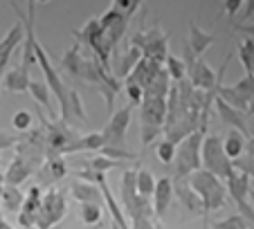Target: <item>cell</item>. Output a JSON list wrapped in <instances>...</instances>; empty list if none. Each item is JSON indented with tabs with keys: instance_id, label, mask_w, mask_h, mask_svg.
I'll use <instances>...</instances> for the list:
<instances>
[{
	"instance_id": "obj_1",
	"label": "cell",
	"mask_w": 254,
	"mask_h": 229,
	"mask_svg": "<svg viewBox=\"0 0 254 229\" xmlns=\"http://www.w3.org/2000/svg\"><path fill=\"white\" fill-rule=\"evenodd\" d=\"M189 184L196 189V193L202 200V216H209L211 211H218L227 205V189L221 177H216L207 169H196L187 175Z\"/></svg>"
},
{
	"instance_id": "obj_2",
	"label": "cell",
	"mask_w": 254,
	"mask_h": 229,
	"mask_svg": "<svg viewBox=\"0 0 254 229\" xmlns=\"http://www.w3.org/2000/svg\"><path fill=\"white\" fill-rule=\"evenodd\" d=\"M200 169H207L209 173H214L216 177L225 180L232 171V160L227 158L225 148H223V139L218 135H205L200 144Z\"/></svg>"
},
{
	"instance_id": "obj_3",
	"label": "cell",
	"mask_w": 254,
	"mask_h": 229,
	"mask_svg": "<svg viewBox=\"0 0 254 229\" xmlns=\"http://www.w3.org/2000/svg\"><path fill=\"white\" fill-rule=\"evenodd\" d=\"M207 133H200V130H193L191 135L183 139V142L176 144V158H173V164H176V177H187L189 173H193L196 169H200V144L202 137Z\"/></svg>"
},
{
	"instance_id": "obj_4",
	"label": "cell",
	"mask_w": 254,
	"mask_h": 229,
	"mask_svg": "<svg viewBox=\"0 0 254 229\" xmlns=\"http://www.w3.org/2000/svg\"><path fill=\"white\" fill-rule=\"evenodd\" d=\"M65 214H67L65 193L52 184L43 193V198H41V207H39V211H36L34 227H36V229H50L52 225L61 223Z\"/></svg>"
},
{
	"instance_id": "obj_5",
	"label": "cell",
	"mask_w": 254,
	"mask_h": 229,
	"mask_svg": "<svg viewBox=\"0 0 254 229\" xmlns=\"http://www.w3.org/2000/svg\"><path fill=\"white\" fill-rule=\"evenodd\" d=\"M130 43L137 45L146 58H153V61H158V63H164V58H167L169 34L162 32L158 25H153L151 29H142V32H137L133 38H130Z\"/></svg>"
},
{
	"instance_id": "obj_6",
	"label": "cell",
	"mask_w": 254,
	"mask_h": 229,
	"mask_svg": "<svg viewBox=\"0 0 254 229\" xmlns=\"http://www.w3.org/2000/svg\"><path fill=\"white\" fill-rule=\"evenodd\" d=\"M130 117H133V108L130 106H124V108L115 110L111 114V121L101 130L106 146H126V130H128Z\"/></svg>"
},
{
	"instance_id": "obj_7",
	"label": "cell",
	"mask_w": 254,
	"mask_h": 229,
	"mask_svg": "<svg viewBox=\"0 0 254 229\" xmlns=\"http://www.w3.org/2000/svg\"><path fill=\"white\" fill-rule=\"evenodd\" d=\"M11 7H14L16 16H18V20H16L14 27L7 32V36L0 41V74H5L7 65H9L11 54H14L16 48H18V45L25 41V16L20 14V9L14 5V2H11Z\"/></svg>"
},
{
	"instance_id": "obj_8",
	"label": "cell",
	"mask_w": 254,
	"mask_h": 229,
	"mask_svg": "<svg viewBox=\"0 0 254 229\" xmlns=\"http://www.w3.org/2000/svg\"><path fill=\"white\" fill-rule=\"evenodd\" d=\"M111 57H113V72H115V76L122 81V79H126V76L133 72V67L142 61L144 54H142V50H139L137 45L130 43L128 48H124V50L115 48L111 52Z\"/></svg>"
},
{
	"instance_id": "obj_9",
	"label": "cell",
	"mask_w": 254,
	"mask_h": 229,
	"mask_svg": "<svg viewBox=\"0 0 254 229\" xmlns=\"http://www.w3.org/2000/svg\"><path fill=\"white\" fill-rule=\"evenodd\" d=\"M67 173H70V169H67L63 155H59V153H48L45 160H43V164L34 171V175H36V180H43L52 186L54 182H61Z\"/></svg>"
},
{
	"instance_id": "obj_10",
	"label": "cell",
	"mask_w": 254,
	"mask_h": 229,
	"mask_svg": "<svg viewBox=\"0 0 254 229\" xmlns=\"http://www.w3.org/2000/svg\"><path fill=\"white\" fill-rule=\"evenodd\" d=\"M173 196H178L183 209L189 216H202V200L196 193L191 184H189L187 177H176V184H173Z\"/></svg>"
},
{
	"instance_id": "obj_11",
	"label": "cell",
	"mask_w": 254,
	"mask_h": 229,
	"mask_svg": "<svg viewBox=\"0 0 254 229\" xmlns=\"http://www.w3.org/2000/svg\"><path fill=\"white\" fill-rule=\"evenodd\" d=\"M214 108H216V113H218V117H221L223 124L230 126V128L241 130V133H243L245 137H250L248 124H245V113L236 110L234 106H230L227 101H223L221 97H216V99H214Z\"/></svg>"
},
{
	"instance_id": "obj_12",
	"label": "cell",
	"mask_w": 254,
	"mask_h": 229,
	"mask_svg": "<svg viewBox=\"0 0 254 229\" xmlns=\"http://www.w3.org/2000/svg\"><path fill=\"white\" fill-rule=\"evenodd\" d=\"M41 198H43V191H41L39 184H34L32 189L27 191V196L23 198V205H20V211H18L20 227H25V229H32L34 227L36 211H39V207H41Z\"/></svg>"
},
{
	"instance_id": "obj_13",
	"label": "cell",
	"mask_w": 254,
	"mask_h": 229,
	"mask_svg": "<svg viewBox=\"0 0 254 229\" xmlns=\"http://www.w3.org/2000/svg\"><path fill=\"white\" fill-rule=\"evenodd\" d=\"M187 76L193 83V88H200V90H211L216 86V79H218V74L207 65V61L202 57H196V61L187 70Z\"/></svg>"
},
{
	"instance_id": "obj_14",
	"label": "cell",
	"mask_w": 254,
	"mask_h": 229,
	"mask_svg": "<svg viewBox=\"0 0 254 229\" xmlns=\"http://www.w3.org/2000/svg\"><path fill=\"white\" fill-rule=\"evenodd\" d=\"M151 198H153V214L158 220L164 218V214L169 211V205H171L173 200V182L169 180V177H160V180H155V189L153 193H151Z\"/></svg>"
},
{
	"instance_id": "obj_15",
	"label": "cell",
	"mask_w": 254,
	"mask_h": 229,
	"mask_svg": "<svg viewBox=\"0 0 254 229\" xmlns=\"http://www.w3.org/2000/svg\"><path fill=\"white\" fill-rule=\"evenodd\" d=\"M137 167H126L122 171V186H120V198L124 205L126 214H130L135 200H137Z\"/></svg>"
},
{
	"instance_id": "obj_16",
	"label": "cell",
	"mask_w": 254,
	"mask_h": 229,
	"mask_svg": "<svg viewBox=\"0 0 254 229\" xmlns=\"http://www.w3.org/2000/svg\"><path fill=\"white\" fill-rule=\"evenodd\" d=\"M225 182H227V186H225L227 193L232 196V200H234L236 205L248 200V191H250V186H252L248 173H243L241 169L232 167V171H230V175L225 177Z\"/></svg>"
},
{
	"instance_id": "obj_17",
	"label": "cell",
	"mask_w": 254,
	"mask_h": 229,
	"mask_svg": "<svg viewBox=\"0 0 254 229\" xmlns=\"http://www.w3.org/2000/svg\"><path fill=\"white\" fill-rule=\"evenodd\" d=\"M139 106H142V121L155 124V126H164L167 97H144Z\"/></svg>"
},
{
	"instance_id": "obj_18",
	"label": "cell",
	"mask_w": 254,
	"mask_h": 229,
	"mask_svg": "<svg viewBox=\"0 0 254 229\" xmlns=\"http://www.w3.org/2000/svg\"><path fill=\"white\" fill-rule=\"evenodd\" d=\"M162 65H164V63H158V61H153V58L142 57V61L133 67V72L126 76L124 81H133V83H137V86L146 88L151 83V79H153V76L160 72V67H162Z\"/></svg>"
},
{
	"instance_id": "obj_19",
	"label": "cell",
	"mask_w": 254,
	"mask_h": 229,
	"mask_svg": "<svg viewBox=\"0 0 254 229\" xmlns=\"http://www.w3.org/2000/svg\"><path fill=\"white\" fill-rule=\"evenodd\" d=\"M189 48L193 50V54L196 57H202V54L207 52V48H211V45L216 43V36L209 32H205L202 27H198L196 20H189Z\"/></svg>"
},
{
	"instance_id": "obj_20",
	"label": "cell",
	"mask_w": 254,
	"mask_h": 229,
	"mask_svg": "<svg viewBox=\"0 0 254 229\" xmlns=\"http://www.w3.org/2000/svg\"><path fill=\"white\" fill-rule=\"evenodd\" d=\"M29 81H32V79H29V65L20 63L18 67H14V70H9L5 74L2 86H5L9 92H14V95H20V92H27Z\"/></svg>"
},
{
	"instance_id": "obj_21",
	"label": "cell",
	"mask_w": 254,
	"mask_h": 229,
	"mask_svg": "<svg viewBox=\"0 0 254 229\" xmlns=\"http://www.w3.org/2000/svg\"><path fill=\"white\" fill-rule=\"evenodd\" d=\"M83 61H86V57L81 54V43H74L67 48V52L63 54L61 58V70L67 72L70 76H74V79H79L81 76V70H83Z\"/></svg>"
},
{
	"instance_id": "obj_22",
	"label": "cell",
	"mask_w": 254,
	"mask_h": 229,
	"mask_svg": "<svg viewBox=\"0 0 254 229\" xmlns=\"http://www.w3.org/2000/svg\"><path fill=\"white\" fill-rule=\"evenodd\" d=\"M32 175H34V169L29 167V164L25 162L20 155H16V158L11 160V164H9V169H7V173H5V184L20 186L23 182H27Z\"/></svg>"
},
{
	"instance_id": "obj_23",
	"label": "cell",
	"mask_w": 254,
	"mask_h": 229,
	"mask_svg": "<svg viewBox=\"0 0 254 229\" xmlns=\"http://www.w3.org/2000/svg\"><path fill=\"white\" fill-rule=\"evenodd\" d=\"M70 191L74 200L79 202H101V198H104L99 184H95V182H72Z\"/></svg>"
},
{
	"instance_id": "obj_24",
	"label": "cell",
	"mask_w": 254,
	"mask_h": 229,
	"mask_svg": "<svg viewBox=\"0 0 254 229\" xmlns=\"http://www.w3.org/2000/svg\"><path fill=\"white\" fill-rule=\"evenodd\" d=\"M101 146H104V135H101V130L99 133H88V135H81V137L74 139V142L65 148V155H70V153H81V151H99Z\"/></svg>"
},
{
	"instance_id": "obj_25",
	"label": "cell",
	"mask_w": 254,
	"mask_h": 229,
	"mask_svg": "<svg viewBox=\"0 0 254 229\" xmlns=\"http://www.w3.org/2000/svg\"><path fill=\"white\" fill-rule=\"evenodd\" d=\"M23 191L14 184H5L2 186V193H0V209L9 211V214H18L20 205H23Z\"/></svg>"
},
{
	"instance_id": "obj_26",
	"label": "cell",
	"mask_w": 254,
	"mask_h": 229,
	"mask_svg": "<svg viewBox=\"0 0 254 229\" xmlns=\"http://www.w3.org/2000/svg\"><path fill=\"white\" fill-rule=\"evenodd\" d=\"M245 144H248V137L236 128H232L230 133L225 135V139H223V148H225V153H227V158L230 160H236L239 155H243Z\"/></svg>"
},
{
	"instance_id": "obj_27",
	"label": "cell",
	"mask_w": 254,
	"mask_h": 229,
	"mask_svg": "<svg viewBox=\"0 0 254 229\" xmlns=\"http://www.w3.org/2000/svg\"><path fill=\"white\" fill-rule=\"evenodd\" d=\"M27 92L32 95V99L36 101L39 106H43L48 113L57 114V110H54V106H52V92H50V88H48V83L45 81H29Z\"/></svg>"
},
{
	"instance_id": "obj_28",
	"label": "cell",
	"mask_w": 254,
	"mask_h": 229,
	"mask_svg": "<svg viewBox=\"0 0 254 229\" xmlns=\"http://www.w3.org/2000/svg\"><path fill=\"white\" fill-rule=\"evenodd\" d=\"M101 23H99V18H90V20H86V25H83L81 29H77V32H72V36L77 38L79 43H86V45H90L92 41H97V38L101 36Z\"/></svg>"
},
{
	"instance_id": "obj_29",
	"label": "cell",
	"mask_w": 254,
	"mask_h": 229,
	"mask_svg": "<svg viewBox=\"0 0 254 229\" xmlns=\"http://www.w3.org/2000/svg\"><path fill=\"white\" fill-rule=\"evenodd\" d=\"M164 70H167L169 79L176 81V83L187 76V65H185V61L183 58H178V57H173V54H167V58H164Z\"/></svg>"
},
{
	"instance_id": "obj_30",
	"label": "cell",
	"mask_w": 254,
	"mask_h": 229,
	"mask_svg": "<svg viewBox=\"0 0 254 229\" xmlns=\"http://www.w3.org/2000/svg\"><path fill=\"white\" fill-rule=\"evenodd\" d=\"M67 108H70L72 117L79 121H88V114H86V108H83V101H81V95H79L74 88H67Z\"/></svg>"
},
{
	"instance_id": "obj_31",
	"label": "cell",
	"mask_w": 254,
	"mask_h": 229,
	"mask_svg": "<svg viewBox=\"0 0 254 229\" xmlns=\"http://www.w3.org/2000/svg\"><path fill=\"white\" fill-rule=\"evenodd\" d=\"M153 189H155V177H153V173H151L149 169L137 167V193H139V196L151 198Z\"/></svg>"
},
{
	"instance_id": "obj_32",
	"label": "cell",
	"mask_w": 254,
	"mask_h": 229,
	"mask_svg": "<svg viewBox=\"0 0 254 229\" xmlns=\"http://www.w3.org/2000/svg\"><path fill=\"white\" fill-rule=\"evenodd\" d=\"M239 61H241V65L245 67V74H248L250 67H252V61H254V38L245 36L239 43Z\"/></svg>"
},
{
	"instance_id": "obj_33",
	"label": "cell",
	"mask_w": 254,
	"mask_h": 229,
	"mask_svg": "<svg viewBox=\"0 0 254 229\" xmlns=\"http://www.w3.org/2000/svg\"><path fill=\"white\" fill-rule=\"evenodd\" d=\"M104 218L99 202H81V220L86 225H99Z\"/></svg>"
},
{
	"instance_id": "obj_34",
	"label": "cell",
	"mask_w": 254,
	"mask_h": 229,
	"mask_svg": "<svg viewBox=\"0 0 254 229\" xmlns=\"http://www.w3.org/2000/svg\"><path fill=\"white\" fill-rule=\"evenodd\" d=\"M104 155H108L111 160H117V162H130V160H139V155L137 153H130L128 148H124V146H101L99 148Z\"/></svg>"
},
{
	"instance_id": "obj_35",
	"label": "cell",
	"mask_w": 254,
	"mask_h": 229,
	"mask_svg": "<svg viewBox=\"0 0 254 229\" xmlns=\"http://www.w3.org/2000/svg\"><path fill=\"white\" fill-rule=\"evenodd\" d=\"M86 167H90L92 171L97 173H106V171H113V169H120V167H126L124 162H117V160H111L108 155H99V158H92L90 162H83Z\"/></svg>"
},
{
	"instance_id": "obj_36",
	"label": "cell",
	"mask_w": 254,
	"mask_h": 229,
	"mask_svg": "<svg viewBox=\"0 0 254 229\" xmlns=\"http://www.w3.org/2000/svg\"><path fill=\"white\" fill-rule=\"evenodd\" d=\"M252 227L254 225L241 214L227 216V218L221 220V223H214V229H252Z\"/></svg>"
},
{
	"instance_id": "obj_37",
	"label": "cell",
	"mask_w": 254,
	"mask_h": 229,
	"mask_svg": "<svg viewBox=\"0 0 254 229\" xmlns=\"http://www.w3.org/2000/svg\"><path fill=\"white\" fill-rule=\"evenodd\" d=\"M232 164H234L236 169H241L243 173H248L250 180L254 177V148H250L248 144H245V155H239L236 160H232Z\"/></svg>"
},
{
	"instance_id": "obj_38",
	"label": "cell",
	"mask_w": 254,
	"mask_h": 229,
	"mask_svg": "<svg viewBox=\"0 0 254 229\" xmlns=\"http://www.w3.org/2000/svg\"><path fill=\"white\" fill-rule=\"evenodd\" d=\"M155 155H158L160 162L164 164H171L173 158H176V144L169 142V139H162V142L155 146Z\"/></svg>"
},
{
	"instance_id": "obj_39",
	"label": "cell",
	"mask_w": 254,
	"mask_h": 229,
	"mask_svg": "<svg viewBox=\"0 0 254 229\" xmlns=\"http://www.w3.org/2000/svg\"><path fill=\"white\" fill-rule=\"evenodd\" d=\"M32 121H34V117H32L29 110H18V113L11 117V126L16 128V133H25V130H29L32 128Z\"/></svg>"
},
{
	"instance_id": "obj_40",
	"label": "cell",
	"mask_w": 254,
	"mask_h": 229,
	"mask_svg": "<svg viewBox=\"0 0 254 229\" xmlns=\"http://www.w3.org/2000/svg\"><path fill=\"white\" fill-rule=\"evenodd\" d=\"M113 7H117L122 11V16L130 20L135 11L142 7V0H117V2H113Z\"/></svg>"
},
{
	"instance_id": "obj_41",
	"label": "cell",
	"mask_w": 254,
	"mask_h": 229,
	"mask_svg": "<svg viewBox=\"0 0 254 229\" xmlns=\"http://www.w3.org/2000/svg\"><path fill=\"white\" fill-rule=\"evenodd\" d=\"M124 90H126V97H128V101L133 106H139L144 99V88L137 86V83L133 81H124Z\"/></svg>"
},
{
	"instance_id": "obj_42",
	"label": "cell",
	"mask_w": 254,
	"mask_h": 229,
	"mask_svg": "<svg viewBox=\"0 0 254 229\" xmlns=\"http://www.w3.org/2000/svg\"><path fill=\"white\" fill-rule=\"evenodd\" d=\"M162 135V126H155V124H146L142 121V144L144 146H149L153 139H158Z\"/></svg>"
},
{
	"instance_id": "obj_43",
	"label": "cell",
	"mask_w": 254,
	"mask_h": 229,
	"mask_svg": "<svg viewBox=\"0 0 254 229\" xmlns=\"http://www.w3.org/2000/svg\"><path fill=\"white\" fill-rule=\"evenodd\" d=\"M234 90L241 92L243 97H248V99H250V97L254 95V76L252 74H245L241 81L234 83Z\"/></svg>"
},
{
	"instance_id": "obj_44",
	"label": "cell",
	"mask_w": 254,
	"mask_h": 229,
	"mask_svg": "<svg viewBox=\"0 0 254 229\" xmlns=\"http://www.w3.org/2000/svg\"><path fill=\"white\" fill-rule=\"evenodd\" d=\"M20 139V133H5V130H0V151H5V148L9 146H16Z\"/></svg>"
},
{
	"instance_id": "obj_45",
	"label": "cell",
	"mask_w": 254,
	"mask_h": 229,
	"mask_svg": "<svg viewBox=\"0 0 254 229\" xmlns=\"http://www.w3.org/2000/svg\"><path fill=\"white\" fill-rule=\"evenodd\" d=\"M155 220L158 218H133L130 229H155Z\"/></svg>"
},
{
	"instance_id": "obj_46",
	"label": "cell",
	"mask_w": 254,
	"mask_h": 229,
	"mask_svg": "<svg viewBox=\"0 0 254 229\" xmlns=\"http://www.w3.org/2000/svg\"><path fill=\"white\" fill-rule=\"evenodd\" d=\"M243 2H245V0H225V5H223V7H225V14L230 16V18H234L236 11L243 7Z\"/></svg>"
},
{
	"instance_id": "obj_47",
	"label": "cell",
	"mask_w": 254,
	"mask_h": 229,
	"mask_svg": "<svg viewBox=\"0 0 254 229\" xmlns=\"http://www.w3.org/2000/svg\"><path fill=\"white\" fill-rule=\"evenodd\" d=\"M234 29H236L239 34H245V36L254 38V23H239Z\"/></svg>"
},
{
	"instance_id": "obj_48",
	"label": "cell",
	"mask_w": 254,
	"mask_h": 229,
	"mask_svg": "<svg viewBox=\"0 0 254 229\" xmlns=\"http://www.w3.org/2000/svg\"><path fill=\"white\" fill-rule=\"evenodd\" d=\"M254 16V0H245L243 2V20H250Z\"/></svg>"
},
{
	"instance_id": "obj_49",
	"label": "cell",
	"mask_w": 254,
	"mask_h": 229,
	"mask_svg": "<svg viewBox=\"0 0 254 229\" xmlns=\"http://www.w3.org/2000/svg\"><path fill=\"white\" fill-rule=\"evenodd\" d=\"M0 229H14V227H11V225L7 223V220H2V218H0Z\"/></svg>"
},
{
	"instance_id": "obj_50",
	"label": "cell",
	"mask_w": 254,
	"mask_h": 229,
	"mask_svg": "<svg viewBox=\"0 0 254 229\" xmlns=\"http://www.w3.org/2000/svg\"><path fill=\"white\" fill-rule=\"evenodd\" d=\"M106 229H122V227H120V225H117V223H113V220H111V223L106 225Z\"/></svg>"
},
{
	"instance_id": "obj_51",
	"label": "cell",
	"mask_w": 254,
	"mask_h": 229,
	"mask_svg": "<svg viewBox=\"0 0 254 229\" xmlns=\"http://www.w3.org/2000/svg\"><path fill=\"white\" fill-rule=\"evenodd\" d=\"M2 186H5V175L0 173V193H2Z\"/></svg>"
},
{
	"instance_id": "obj_52",
	"label": "cell",
	"mask_w": 254,
	"mask_h": 229,
	"mask_svg": "<svg viewBox=\"0 0 254 229\" xmlns=\"http://www.w3.org/2000/svg\"><path fill=\"white\" fill-rule=\"evenodd\" d=\"M248 74H252V76H254V61H252V67H250V72H248Z\"/></svg>"
},
{
	"instance_id": "obj_53",
	"label": "cell",
	"mask_w": 254,
	"mask_h": 229,
	"mask_svg": "<svg viewBox=\"0 0 254 229\" xmlns=\"http://www.w3.org/2000/svg\"><path fill=\"white\" fill-rule=\"evenodd\" d=\"M36 2H41V5H45V2H50V0H36Z\"/></svg>"
},
{
	"instance_id": "obj_54",
	"label": "cell",
	"mask_w": 254,
	"mask_h": 229,
	"mask_svg": "<svg viewBox=\"0 0 254 229\" xmlns=\"http://www.w3.org/2000/svg\"><path fill=\"white\" fill-rule=\"evenodd\" d=\"M95 229H101V223H99V225H95Z\"/></svg>"
}]
</instances>
